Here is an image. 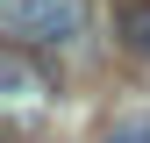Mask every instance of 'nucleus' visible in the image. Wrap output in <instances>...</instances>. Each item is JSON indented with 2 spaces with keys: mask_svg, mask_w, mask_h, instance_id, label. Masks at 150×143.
<instances>
[{
  "mask_svg": "<svg viewBox=\"0 0 150 143\" xmlns=\"http://www.w3.org/2000/svg\"><path fill=\"white\" fill-rule=\"evenodd\" d=\"M0 29H7V43H79L86 36V0H0Z\"/></svg>",
  "mask_w": 150,
  "mask_h": 143,
  "instance_id": "obj_1",
  "label": "nucleus"
},
{
  "mask_svg": "<svg viewBox=\"0 0 150 143\" xmlns=\"http://www.w3.org/2000/svg\"><path fill=\"white\" fill-rule=\"evenodd\" d=\"M122 7H143V0H122Z\"/></svg>",
  "mask_w": 150,
  "mask_h": 143,
  "instance_id": "obj_5",
  "label": "nucleus"
},
{
  "mask_svg": "<svg viewBox=\"0 0 150 143\" xmlns=\"http://www.w3.org/2000/svg\"><path fill=\"white\" fill-rule=\"evenodd\" d=\"M107 143H150V129H129V136H107Z\"/></svg>",
  "mask_w": 150,
  "mask_h": 143,
  "instance_id": "obj_4",
  "label": "nucleus"
},
{
  "mask_svg": "<svg viewBox=\"0 0 150 143\" xmlns=\"http://www.w3.org/2000/svg\"><path fill=\"white\" fill-rule=\"evenodd\" d=\"M50 93H57V79L36 64V50H22V43L0 50V115H7L14 129H29V122L50 107Z\"/></svg>",
  "mask_w": 150,
  "mask_h": 143,
  "instance_id": "obj_2",
  "label": "nucleus"
},
{
  "mask_svg": "<svg viewBox=\"0 0 150 143\" xmlns=\"http://www.w3.org/2000/svg\"><path fill=\"white\" fill-rule=\"evenodd\" d=\"M122 43L136 50V57H150V0L143 7H122Z\"/></svg>",
  "mask_w": 150,
  "mask_h": 143,
  "instance_id": "obj_3",
  "label": "nucleus"
}]
</instances>
